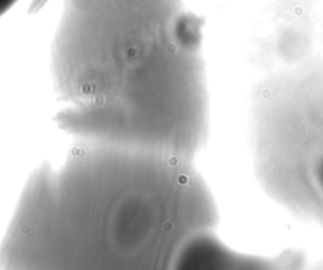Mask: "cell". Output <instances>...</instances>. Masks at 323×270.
<instances>
[{"mask_svg":"<svg viewBox=\"0 0 323 270\" xmlns=\"http://www.w3.org/2000/svg\"><path fill=\"white\" fill-rule=\"evenodd\" d=\"M17 0H0V15L4 14Z\"/></svg>","mask_w":323,"mask_h":270,"instance_id":"4","label":"cell"},{"mask_svg":"<svg viewBox=\"0 0 323 270\" xmlns=\"http://www.w3.org/2000/svg\"><path fill=\"white\" fill-rule=\"evenodd\" d=\"M253 169L263 192L323 231V61L273 72L250 106Z\"/></svg>","mask_w":323,"mask_h":270,"instance_id":"3","label":"cell"},{"mask_svg":"<svg viewBox=\"0 0 323 270\" xmlns=\"http://www.w3.org/2000/svg\"><path fill=\"white\" fill-rule=\"evenodd\" d=\"M51 73L76 142L193 160L206 145L204 22L183 0H63Z\"/></svg>","mask_w":323,"mask_h":270,"instance_id":"2","label":"cell"},{"mask_svg":"<svg viewBox=\"0 0 323 270\" xmlns=\"http://www.w3.org/2000/svg\"><path fill=\"white\" fill-rule=\"evenodd\" d=\"M299 249L239 250L196 160L77 142L32 173L0 248L1 270H303Z\"/></svg>","mask_w":323,"mask_h":270,"instance_id":"1","label":"cell"}]
</instances>
